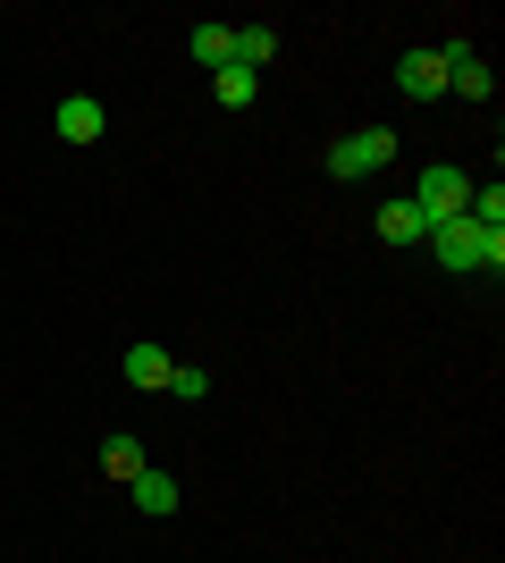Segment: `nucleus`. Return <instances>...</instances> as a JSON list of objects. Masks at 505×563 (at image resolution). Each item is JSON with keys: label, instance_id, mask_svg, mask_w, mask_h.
I'll return each mask as SVG.
<instances>
[{"label": "nucleus", "instance_id": "obj_1", "mask_svg": "<svg viewBox=\"0 0 505 563\" xmlns=\"http://www.w3.org/2000/svg\"><path fill=\"white\" fill-rule=\"evenodd\" d=\"M438 269H497L505 261V228H472V219H438L430 228Z\"/></svg>", "mask_w": 505, "mask_h": 563}, {"label": "nucleus", "instance_id": "obj_2", "mask_svg": "<svg viewBox=\"0 0 505 563\" xmlns=\"http://www.w3.org/2000/svg\"><path fill=\"white\" fill-rule=\"evenodd\" d=\"M396 161V126H354V135H337L329 143V177H380V168Z\"/></svg>", "mask_w": 505, "mask_h": 563}, {"label": "nucleus", "instance_id": "obj_3", "mask_svg": "<svg viewBox=\"0 0 505 563\" xmlns=\"http://www.w3.org/2000/svg\"><path fill=\"white\" fill-rule=\"evenodd\" d=\"M463 202H472V177H463L455 161H430V168H421V194H413V211L430 219V228H438V219H463Z\"/></svg>", "mask_w": 505, "mask_h": 563}, {"label": "nucleus", "instance_id": "obj_4", "mask_svg": "<svg viewBox=\"0 0 505 563\" xmlns=\"http://www.w3.org/2000/svg\"><path fill=\"white\" fill-rule=\"evenodd\" d=\"M396 93H413V101H447V51H405L396 59Z\"/></svg>", "mask_w": 505, "mask_h": 563}, {"label": "nucleus", "instance_id": "obj_5", "mask_svg": "<svg viewBox=\"0 0 505 563\" xmlns=\"http://www.w3.org/2000/svg\"><path fill=\"white\" fill-rule=\"evenodd\" d=\"M438 51H447V93H455V101H488V93H497L481 43H438Z\"/></svg>", "mask_w": 505, "mask_h": 563}, {"label": "nucleus", "instance_id": "obj_6", "mask_svg": "<svg viewBox=\"0 0 505 563\" xmlns=\"http://www.w3.org/2000/svg\"><path fill=\"white\" fill-rule=\"evenodd\" d=\"M127 496H135V514H152V521H168L177 505H186V496H177V479H168L161 463H144V471H135V479H127Z\"/></svg>", "mask_w": 505, "mask_h": 563}, {"label": "nucleus", "instance_id": "obj_7", "mask_svg": "<svg viewBox=\"0 0 505 563\" xmlns=\"http://www.w3.org/2000/svg\"><path fill=\"white\" fill-rule=\"evenodd\" d=\"M51 126H59V143H101V126H110V110H101L94 93H68V101H59V118H51Z\"/></svg>", "mask_w": 505, "mask_h": 563}, {"label": "nucleus", "instance_id": "obj_8", "mask_svg": "<svg viewBox=\"0 0 505 563\" xmlns=\"http://www.w3.org/2000/svg\"><path fill=\"white\" fill-rule=\"evenodd\" d=\"M371 228H380V244H421V235H430V219L413 211V194H396V202H380V219H371Z\"/></svg>", "mask_w": 505, "mask_h": 563}, {"label": "nucleus", "instance_id": "obj_9", "mask_svg": "<svg viewBox=\"0 0 505 563\" xmlns=\"http://www.w3.org/2000/svg\"><path fill=\"white\" fill-rule=\"evenodd\" d=\"M194 59H202V68H237V25H194Z\"/></svg>", "mask_w": 505, "mask_h": 563}, {"label": "nucleus", "instance_id": "obj_10", "mask_svg": "<svg viewBox=\"0 0 505 563\" xmlns=\"http://www.w3.org/2000/svg\"><path fill=\"white\" fill-rule=\"evenodd\" d=\"M270 59H278V25H237V68L262 76Z\"/></svg>", "mask_w": 505, "mask_h": 563}, {"label": "nucleus", "instance_id": "obj_11", "mask_svg": "<svg viewBox=\"0 0 505 563\" xmlns=\"http://www.w3.org/2000/svg\"><path fill=\"white\" fill-rule=\"evenodd\" d=\"M211 93H219V110H253V101H262V76L253 68H219Z\"/></svg>", "mask_w": 505, "mask_h": 563}, {"label": "nucleus", "instance_id": "obj_12", "mask_svg": "<svg viewBox=\"0 0 505 563\" xmlns=\"http://www.w3.org/2000/svg\"><path fill=\"white\" fill-rule=\"evenodd\" d=\"M144 463H152L144 438H101V471H110V479H135Z\"/></svg>", "mask_w": 505, "mask_h": 563}, {"label": "nucleus", "instance_id": "obj_13", "mask_svg": "<svg viewBox=\"0 0 505 563\" xmlns=\"http://www.w3.org/2000/svg\"><path fill=\"white\" fill-rule=\"evenodd\" d=\"M168 371H177V362H168L161 345H127V378H135V387H168Z\"/></svg>", "mask_w": 505, "mask_h": 563}, {"label": "nucleus", "instance_id": "obj_14", "mask_svg": "<svg viewBox=\"0 0 505 563\" xmlns=\"http://www.w3.org/2000/svg\"><path fill=\"white\" fill-rule=\"evenodd\" d=\"M168 396H177V404H202V396H211V371L177 362V371H168Z\"/></svg>", "mask_w": 505, "mask_h": 563}]
</instances>
